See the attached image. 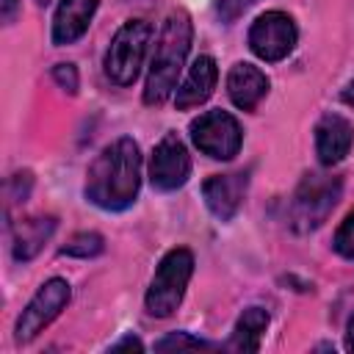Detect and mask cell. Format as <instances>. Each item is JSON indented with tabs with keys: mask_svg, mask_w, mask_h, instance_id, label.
Masks as SVG:
<instances>
[{
	"mask_svg": "<svg viewBox=\"0 0 354 354\" xmlns=\"http://www.w3.org/2000/svg\"><path fill=\"white\" fill-rule=\"evenodd\" d=\"M191 138L207 158L230 160L241 149L243 130H241V124L232 113L216 108V111H207V113H202L199 119L191 122Z\"/></svg>",
	"mask_w": 354,
	"mask_h": 354,
	"instance_id": "6",
	"label": "cell"
},
{
	"mask_svg": "<svg viewBox=\"0 0 354 354\" xmlns=\"http://www.w3.org/2000/svg\"><path fill=\"white\" fill-rule=\"evenodd\" d=\"M227 94H230V100H232L235 108H241V111H254L257 102L268 94V77H266L257 66L241 61V64H235V66L230 69V75H227Z\"/></svg>",
	"mask_w": 354,
	"mask_h": 354,
	"instance_id": "12",
	"label": "cell"
},
{
	"mask_svg": "<svg viewBox=\"0 0 354 354\" xmlns=\"http://www.w3.org/2000/svg\"><path fill=\"white\" fill-rule=\"evenodd\" d=\"M141 185V152L133 138L108 144L86 171V199L102 210H124Z\"/></svg>",
	"mask_w": 354,
	"mask_h": 354,
	"instance_id": "1",
	"label": "cell"
},
{
	"mask_svg": "<svg viewBox=\"0 0 354 354\" xmlns=\"http://www.w3.org/2000/svg\"><path fill=\"white\" fill-rule=\"evenodd\" d=\"M69 296H72V290H69V282L66 279H61V277L47 279L36 290V296L28 301V307L22 310V315L17 318V326H14L17 343L33 340L53 318H58V313L69 304Z\"/></svg>",
	"mask_w": 354,
	"mask_h": 354,
	"instance_id": "7",
	"label": "cell"
},
{
	"mask_svg": "<svg viewBox=\"0 0 354 354\" xmlns=\"http://www.w3.org/2000/svg\"><path fill=\"white\" fill-rule=\"evenodd\" d=\"M343 102H346V105H351V108H354V80H351V83H348V86H346V91H343Z\"/></svg>",
	"mask_w": 354,
	"mask_h": 354,
	"instance_id": "25",
	"label": "cell"
},
{
	"mask_svg": "<svg viewBox=\"0 0 354 354\" xmlns=\"http://www.w3.org/2000/svg\"><path fill=\"white\" fill-rule=\"evenodd\" d=\"M53 77L64 91H69V94L77 91V69H75V64H55L53 66Z\"/></svg>",
	"mask_w": 354,
	"mask_h": 354,
	"instance_id": "20",
	"label": "cell"
},
{
	"mask_svg": "<svg viewBox=\"0 0 354 354\" xmlns=\"http://www.w3.org/2000/svg\"><path fill=\"white\" fill-rule=\"evenodd\" d=\"M346 348L354 351V315L348 318V326H346Z\"/></svg>",
	"mask_w": 354,
	"mask_h": 354,
	"instance_id": "24",
	"label": "cell"
},
{
	"mask_svg": "<svg viewBox=\"0 0 354 354\" xmlns=\"http://www.w3.org/2000/svg\"><path fill=\"white\" fill-rule=\"evenodd\" d=\"M152 28L144 19H127L116 36L111 39V47L105 53V75L116 86H130L144 64L147 44H149Z\"/></svg>",
	"mask_w": 354,
	"mask_h": 354,
	"instance_id": "5",
	"label": "cell"
},
{
	"mask_svg": "<svg viewBox=\"0 0 354 354\" xmlns=\"http://www.w3.org/2000/svg\"><path fill=\"white\" fill-rule=\"evenodd\" d=\"M191 274H194V254L188 249L177 246V249L166 252L152 282H149L147 299H144L147 313L155 318H169L180 307Z\"/></svg>",
	"mask_w": 354,
	"mask_h": 354,
	"instance_id": "3",
	"label": "cell"
},
{
	"mask_svg": "<svg viewBox=\"0 0 354 354\" xmlns=\"http://www.w3.org/2000/svg\"><path fill=\"white\" fill-rule=\"evenodd\" d=\"M191 174V155L177 133H166L152 149L149 180L158 191H177Z\"/></svg>",
	"mask_w": 354,
	"mask_h": 354,
	"instance_id": "9",
	"label": "cell"
},
{
	"mask_svg": "<svg viewBox=\"0 0 354 354\" xmlns=\"http://www.w3.org/2000/svg\"><path fill=\"white\" fill-rule=\"evenodd\" d=\"M155 348H158V351H169V348H213V346H210L207 340L191 337V335H185V332H174V335L158 340Z\"/></svg>",
	"mask_w": 354,
	"mask_h": 354,
	"instance_id": "19",
	"label": "cell"
},
{
	"mask_svg": "<svg viewBox=\"0 0 354 354\" xmlns=\"http://www.w3.org/2000/svg\"><path fill=\"white\" fill-rule=\"evenodd\" d=\"M266 326H268V313L263 307H246L241 313V318L235 321V329H232V337H230L227 348H232V351H257Z\"/></svg>",
	"mask_w": 354,
	"mask_h": 354,
	"instance_id": "16",
	"label": "cell"
},
{
	"mask_svg": "<svg viewBox=\"0 0 354 354\" xmlns=\"http://www.w3.org/2000/svg\"><path fill=\"white\" fill-rule=\"evenodd\" d=\"M216 80H218V69H216V61L210 55H199L194 64H191V72L188 77L183 80V86L177 88V97H174V105L180 111L185 108H194V105H202L213 88H216Z\"/></svg>",
	"mask_w": 354,
	"mask_h": 354,
	"instance_id": "14",
	"label": "cell"
},
{
	"mask_svg": "<svg viewBox=\"0 0 354 354\" xmlns=\"http://www.w3.org/2000/svg\"><path fill=\"white\" fill-rule=\"evenodd\" d=\"M111 348H113V351H119V348H136V351H141L144 343H141L138 337H122V340H116Z\"/></svg>",
	"mask_w": 354,
	"mask_h": 354,
	"instance_id": "23",
	"label": "cell"
},
{
	"mask_svg": "<svg viewBox=\"0 0 354 354\" xmlns=\"http://www.w3.org/2000/svg\"><path fill=\"white\" fill-rule=\"evenodd\" d=\"M55 230V218L53 216H30L22 218L14 227V257L19 263H28L30 257L39 254V249L44 246V241L53 235Z\"/></svg>",
	"mask_w": 354,
	"mask_h": 354,
	"instance_id": "15",
	"label": "cell"
},
{
	"mask_svg": "<svg viewBox=\"0 0 354 354\" xmlns=\"http://www.w3.org/2000/svg\"><path fill=\"white\" fill-rule=\"evenodd\" d=\"M17 11H19V0H0V19H3L6 25L14 22Z\"/></svg>",
	"mask_w": 354,
	"mask_h": 354,
	"instance_id": "22",
	"label": "cell"
},
{
	"mask_svg": "<svg viewBox=\"0 0 354 354\" xmlns=\"http://www.w3.org/2000/svg\"><path fill=\"white\" fill-rule=\"evenodd\" d=\"M97 6L100 0H61L55 8V19H53V41L55 44L77 41L88 30Z\"/></svg>",
	"mask_w": 354,
	"mask_h": 354,
	"instance_id": "13",
	"label": "cell"
},
{
	"mask_svg": "<svg viewBox=\"0 0 354 354\" xmlns=\"http://www.w3.org/2000/svg\"><path fill=\"white\" fill-rule=\"evenodd\" d=\"M246 185H249V174H246V171L216 174V177L205 180L202 196H205L207 210H210L218 221H230V218L238 213V207L243 205Z\"/></svg>",
	"mask_w": 354,
	"mask_h": 354,
	"instance_id": "10",
	"label": "cell"
},
{
	"mask_svg": "<svg viewBox=\"0 0 354 354\" xmlns=\"http://www.w3.org/2000/svg\"><path fill=\"white\" fill-rule=\"evenodd\" d=\"M36 3H39V6H47V3H50V0H36Z\"/></svg>",
	"mask_w": 354,
	"mask_h": 354,
	"instance_id": "26",
	"label": "cell"
},
{
	"mask_svg": "<svg viewBox=\"0 0 354 354\" xmlns=\"http://www.w3.org/2000/svg\"><path fill=\"white\" fill-rule=\"evenodd\" d=\"M191 39H194L191 17L185 11H171L160 28V36H158V44L152 53V64H149V75H147V86H144L147 105H160L174 91L177 77H180L183 64L191 50Z\"/></svg>",
	"mask_w": 354,
	"mask_h": 354,
	"instance_id": "2",
	"label": "cell"
},
{
	"mask_svg": "<svg viewBox=\"0 0 354 354\" xmlns=\"http://www.w3.org/2000/svg\"><path fill=\"white\" fill-rule=\"evenodd\" d=\"M296 25L285 11H266L260 14L249 28V47L257 58L274 64L290 55L296 47Z\"/></svg>",
	"mask_w": 354,
	"mask_h": 354,
	"instance_id": "8",
	"label": "cell"
},
{
	"mask_svg": "<svg viewBox=\"0 0 354 354\" xmlns=\"http://www.w3.org/2000/svg\"><path fill=\"white\" fill-rule=\"evenodd\" d=\"M340 191H343L340 177L318 174V171L304 174V180L299 183L293 202H290V227L296 232L318 230L329 218V213L335 210Z\"/></svg>",
	"mask_w": 354,
	"mask_h": 354,
	"instance_id": "4",
	"label": "cell"
},
{
	"mask_svg": "<svg viewBox=\"0 0 354 354\" xmlns=\"http://www.w3.org/2000/svg\"><path fill=\"white\" fill-rule=\"evenodd\" d=\"M354 144V127L340 113H326L315 124V152L324 166L340 163Z\"/></svg>",
	"mask_w": 354,
	"mask_h": 354,
	"instance_id": "11",
	"label": "cell"
},
{
	"mask_svg": "<svg viewBox=\"0 0 354 354\" xmlns=\"http://www.w3.org/2000/svg\"><path fill=\"white\" fill-rule=\"evenodd\" d=\"M105 249V243H102V235H97V232H77L66 246H61V254H69V257H94V254H100Z\"/></svg>",
	"mask_w": 354,
	"mask_h": 354,
	"instance_id": "17",
	"label": "cell"
},
{
	"mask_svg": "<svg viewBox=\"0 0 354 354\" xmlns=\"http://www.w3.org/2000/svg\"><path fill=\"white\" fill-rule=\"evenodd\" d=\"M335 252L348 257V260H354V210L346 216V221L335 232Z\"/></svg>",
	"mask_w": 354,
	"mask_h": 354,
	"instance_id": "18",
	"label": "cell"
},
{
	"mask_svg": "<svg viewBox=\"0 0 354 354\" xmlns=\"http://www.w3.org/2000/svg\"><path fill=\"white\" fill-rule=\"evenodd\" d=\"M252 3H257V0H216V11H218V17H221L224 22H232V19H238Z\"/></svg>",
	"mask_w": 354,
	"mask_h": 354,
	"instance_id": "21",
	"label": "cell"
}]
</instances>
